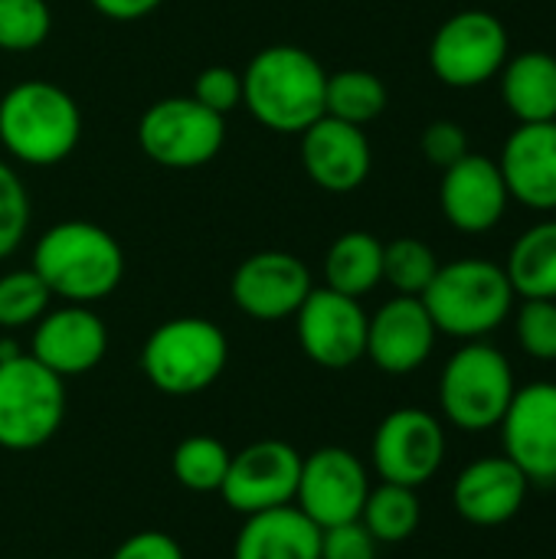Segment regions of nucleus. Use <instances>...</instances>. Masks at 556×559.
Here are the masks:
<instances>
[{
	"mask_svg": "<svg viewBox=\"0 0 556 559\" xmlns=\"http://www.w3.org/2000/svg\"><path fill=\"white\" fill-rule=\"evenodd\" d=\"M29 269L46 282L52 298L66 305H95L121 285L125 249L98 223L62 219L36 239Z\"/></svg>",
	"mask_w": 556,
	"mask_h": 559,
	"instance_id": "obj_1",
	"label": "nucleus"
},
{
	"mask_svg": "<svg viewBox=\"0 0 556 559\" xmlns=\"http://www.w3.org/2000/svg\"><path fill=\"white\" fill-rule=\"evenodd\" d=\"M328 72L315 52L279 43L259 49L242 69V105L275 134H301L324 115Z\"/></svg>",
	"mask_w": 556,
	"mask_h": 559,
	"instance_id": "obj_2",
	"label": "nucleus"
},
{
	"mask_svg": "<svg viewBox=\"0 0 556 559\" xmlns=\"http://www.w3.org/2000/svg\"><path fill=\"white\" fill-rule=\"evenodd\" d=\"M82 141L75 98L46 79H26L0 98V147L23 167H56Z\"/></svg>",
	"mask_w": 556,
	"mask_h": 559,
	"instance_id": "obj_3",
	"label": "nucleus"
},
{
	"mask_svg": "<svg viewBox=\"0 0 556 559\" xmlns=\"http://www.w3.org/2000/svg\"><path fill=\"white\" fill-rule=\"evenodd\" d=\"M514 298L505 265L475 255L439 265L423 292L436 331L456 341H485L495 334L511 318Z\"/></svg>",
	"mask_w": 556,
	"mask_h": 559,
	"instance_id": "obj_4",
	"label": "nucleus"
},
{
	"mask_svg": "<svg viewBox=\"0 0 556 559\" xmlns=\"http://www.w3.org/2000/svg\"><path fill=\"white\" fill-rule=\"evenodd\" d=\"M229 364V341L210 318L184 314L157 324L141 347L144 380L167 396L210 390Z\"/></svg>",
	"mask_w": 556,
	"mask_h": 559,
	"instance_id": "obj_5",
	"label": "nucleus"
},
{
	"mask_svg": "<svg viewBox=\"0 0 556 559\" xmlns=\"http://www.w3.org/2000/svg\"><path fill=\"white\" fill-rule=\"evenodd\" d=\"M511 360L488 341H465L442 367L439 409L462 432H488L514 400Z\"/></svg>",
	"mask_w": 556,
	"mask_h": 559,
	"instance_id": "obj_6",
	"label": "nucleus"
},
{
	"mask_svg": "<svg viewBox=\"0 0 556 559\" xmlns=\"http://www.w3.org/2000/svg\"><path fill=\"white\" fill-rule=\"evenodd\" d=\"M66 419V380L26 350L0 360V449H43Z\"/></svg>",
	"mask_w": 556,
	"mask_h": 559,
	"instance_id": "obj_7",
	"label": "nucleus"
},
{
	"mask_svg": "<svg viewBox=\"0 0 556 559\" xmlns=\"http://www.w3.org/2000/svg\"><path fill=\"white\" fill-rule=\"evenodd\" d=\"M226 141V118L193 95L157 98L138 121V144L147 160L167 170H197L210 164Z\"/></svg>",
	"mask_w": 556,
	"mask_h": 559,
	"instance_id": "obj_8",
	"label": "nucleus"
},
{
	"mask_svg": "<svg viewBox=\"0 0 556 559\" xmlns=\"http://www.w3.org/2000/svg\"><path fill=\"white\" fill-rule=\"evenodd\" d=\"M511 39L505 23L488 10L452 13L429 43V66L449 88H478L505 69Z\"/></svg>",
	"mask_w": 556,
	"mask_h": 559,
	"instance_id": "obj_9",
	"label": "nucleus"
},
{
	"mask_svg": "<svg viewBox=\"0 0 556 559\" xmlns=\"http://www.w3.org/2000/svg\"><path fill=\"white\" fill-rule=\"evenodd\" d=\"M446 452L449 442L442 419L416 406L387 413L370 442V462L380 481L403 488L429 485L439 475Z\"/></svg>",
	"mask_w": 556,
	"mask_h": 559,
	"instance_id": "obj_10",
	"label": "nucleus"
},
{
	"mask_svg": "<svg viewBox=\"0 0 556 559\" xmlns=\"http://www.w3.org/2000/svg\"><path fill=\"white\" fill-rule=\"evenodd\" d=\"M367 495H370V472L364 459H357L351 449L324 445L315 449L311 455H301L295 508L321 531L360 521Z\"/></svg>",
	"mask_w": 556,
	"mask_h": 559,
	"instance_id": "obj_11",
	"label": "nucleus"
},
{
	"mask_svg": "<svg viewBox=\"0 0 556 559\" xmlns=\"http://www.w3.org/2000/svg\"><path fill=\"white\" fill-rule=\"evenodd\" d=\"M367 321L360 298L334 288H311L295 314V331L305 357L324 370H347L367 354Z\"/></svg>",
	"mask_w": 556,
	"mask_h": 559,
	"instance_id": "obj_12",
	"label": "nucleus"
},
{
	"mask_svg": "<svg viewBox=\"0 0 556 559\" xmlns=\"http://www.w3.org/2000/svg\"><path fill=\"white\" fill-rule=\"evenodd\" d=\"M301 472V452L282 439H259L229 459L220 498L229 511L249 518L259 511L295 504Z\"/></svg>",
	"mask_w": 556,
	"mask_h": 559,
	"instance_id": "obj_13",
	"label": "nucleus"
},
{
	"mask_svg": "<svg viewBox=\"0 0 556 559\" xmlns=\"http://www.w3.org/2000/svg\"><path fill=\"white\" fill-rule=\"evenodd\" d=\"M315 278L311 269L282 249L252 252L242 259L229 278V298L233 305L252 318V321H288L298 314L305 298L311 295Z\"/></svg>",
	"mask_w": 556,
	"mask_h": 559,
	"instance_id": "obj_14",
	"label": "nucleus"
},
{
	"mask_svg": "<svg viewBox=\"0 0 556 559\" xmlns=\"http://www.w3.org/2000/svg\"><path fill=\"white\" fill-rule=\"evenodd\" d=\"M498 429L501 455L511 459L531 485H556V383L541 380L518 386Z\"/></svg>",
	"mask_w": 556,
	"mask_h": 559,
	"instance_id": "obj_15",
	"label": "nucleus"
},
{
	"mask_svg": "<svg viewBox=\"0 0 556 559\" xmlns=\"http://www.w3.org/2000/svg\"><path fill=\"white\" fill-rule=\"evenodd\" d=\"M56 377H82L95 370L108 354V328L92 311V305H59L49 308L33 324V341L26 350Z\"/></svg>",
	"mask_w": 556,
	"mask_h": 559,
	"instance_id": "obj_16",
	"label": "nucleus"
},
{
	"mask_svg": "<svg viewBox=\"0 0 556 559\" xmlns=\"http://www.w3.org/2000/svg\"><path fill=\"white\" fill-rule=\"evenodd\" d=\"M301 167L318 190L354 193L367 183L374 147L364 128L321 115L301 134Z\"/></svg>",
	"mask_w": 556,
	"mask_h": 559,
	"instance_id": "obj_17",
	"label": "nucleus"
},
{
	"mask_svg": "<svg viewBox=\"0 0 556 559\" xmlns=\"http://www.w3.org/2000/svg\"><path fill=\"white\" fill-rule=\"evenodd\" d=\"M436 324L423 298L393 295L367 321V354L370 364L390 377L416 373L436 350Z\"/></svg>",
	"mask_w": 556,
	"mask_h": 559,
	"instance_id": "obj_18",
	"label": "nucleus"
},
{
	"mask_svg": "<svg viewBox=\"0 0 556 559\" xmlns=\"http://www.w3.org/2000/svg\"><path fill=\"white\" fill-rule=\"evenodd\" d=\"M511 193L498 170V160L485 154H465L452 167L442 170L439 183V206L452 229L478 236L492 233L508 213Z\"/></svg>",
	"mask_w": 556,
	"mask_h": 559,
	"instance_id": "obj_19",
	"label": "nucleus"
},
{
	"mask_svg": "<svg viewBox=\"0 0 556 559\" xmlns=\"http://www.w3.org/2000/svg\"><path fill=\"white\" fill-rule=\"evenodd\" d=\"M528 491L531 481L511 459L485 455L452 481V508L472 527H501L521 514Z\"/></svg>",
	"mask_w": 556,
	"mask_h": 559,
	"instance_id": "obj_20",
	"label": "nucleus"
},
{
	"mask_svg": "<svg viewBox=\"0 0 556 559\" xmlns=\"http://www.w3.org/2000/svg\"><path fill=\"white\" fill-rule=\"evenodd\" d=\"M511 200L528 210H556V121L518 124L498 157Z\"/></svg>",
	"mask_w": 556,
	"mask_h": 559,
	"instance_id": "obj_21",
	"label": "nucleus"
},
{
	"mask_svg": "<svg viewBox=\"0 0 556 559\" xmlns=\"http://www.w3.org/2000/svg\"><path fill=\"white\" fill-rule=\"evenodd\" d=\"M233 559H321V527L295 504L249 514L236 534Z\"/></svg>",
	"mask_w": 556,
	"mask_h": 559,
	"instance_id": "obj_22",
	"label": "nucleus"
},
{
	"mask_svg": "<svg viewBox=\"0 0 556 559\" xmlns=\"http://www.w3.org/2000/svg\"><path fill=\"white\" fill-rule=\"evenodd\" d=\"M501 75V102L518 118V124L556 121V56L544 49H528L508 56Z\"/></svg>",
	"mask_w": 556,
	"mask_h": 559,
	"instance_id": "obj_23",
	"label": "nucleus"
},
{
	"mask_svg": "<svg viewBox=\"0 0 556 559\" xmlns=\"http://www.w3.org/2000/svg\"><path fill=\"white\" fill-rule=\"evenodd\" d=\"M505 272L518 298L556 301V219H541L514 239Z\"/></svg>",
	"mask_w": 556,
	"mask_h": 559,
	"instance_id": "obj_24",
	"label": "nucleus"
},
{
	"mask_svg": "<svg viewBox=\"0 0 556 559\" xmlns=\"http://www.w3.org/2000/svg\"><path fill=\"white\" fill-rule=\"evenodd\" d=\"M380 282H383V242L374 233L351 229L331 242V249L324 255V285L328 288L351 295V298H364Z\"/></svg>",
	"mask_w": 556,
	"mask_h": 559,
	"instance_id": "obj_25",
	"label": "nucleus"
},
{
	"mask_svg": "<svg viewBox=\"0 0 556 559\" xmlns=\"http://www.w3.org/2000/svg\"><path fill=\"white\" fill-rule=\"evenodd\" d=\"M387 85L380 75H374L370 69H341V72H328V85H324V115L341 118L347 124H370L387 111Z\"/></svg>",
	"mask_w": 556,
	"mask_h": 559,
	"instance_id": "obj_26",
	"label": "nucleus"
},
{
	"mask_svg": "<svg viewBox=\"0 0 556 559\" xmlns=\"http://www.w3.org/2000/svg\"><path fill=\"white\" fill-rule=\"evenodd\" d=\"M419 521H423V504L416 488L387 485V481L370 488L360 511V524L370 531L377 544H406L419 531Z\"/></svg>",
	"mask_w": 556,
	"mask_h": 559,
	"instance_id": "obj_27",
	"label": "nucleus"
},
{
	"mask_svg": "<svg viewBox=\"0 0 556 559\" xmlns=\"http://www.w3.org/2000/svg\"><path fill=\"white\" fill-rule=\"evenodd\" d=\"M233 452L213 436H187L170 455V472L180 488L193 495H220Z\"/></svg>",
	"mask_w": 556,
	"mask_h": 559,
	"instance_id": "obj_28",
	"label": "nucleus"
},
{
	"mask_svg": "<svg viewBox=\"0 0 556 559\" xmlns=\"http://www.w3.org/2000/svg\"><path fill=\"white\" fill-rule=\"evenodd\" d=\"M439 265L442 262L436 259L433 246L416 236H400L393 242H383V282L397 295L423 298Z\"/></svg>",
	"mask_w": 556,
	"mask_h": 559,
	"instance_id": "obj_29",
	"label": "nucleus"
},
{
	"mask_svg": "<svg viewBox=\"0 0 556 559\" xmlns=\"http://www.w3.org/2000/svg\"><path fill=\"white\" fill-rule=\"evenodd\" d=\"M52 308V292L33 269H13L0 275V328H33Z\"/></svg>",
	"mask_w": 556,
	"mask_h": 559,
	"instance_id": "obj_30",
	"label": "nucleus"
},
{
	"mask_svg": "<svg viewBox=\"0 0 556 559\" xmlns=\"http://www.w3.org/2000/svg\"><path fill=\"white\" fill-rule=\"evenodd\" d=\"M52 10L46 0H0V49L29 52L46 43Z\"/></svg>",
	"mask_w": 556,
	"mask_h": 559,
	"instance_id": "obj_31",
	"label": "nucleus"
},
{
	"mask_svg": "<svg viewBox=\"0 0 556 559\" xmlns=\"http://www.w3.org/2000/svg\"><path fill=\"white\" fill-rule=\"evenodd\" d=\"M29 233V193L13 170L0 157V259L13 255Z\"/></svg>",
	"mask_w": 556,
	"mask_h": 559,
	"instance_id": "obj_32",
	"label": "nucleus"
},
{
	"mask_svg": "<svg viewBox=\"0 0 556 559\" xmlns=\"http://www.w3.org/2000/svg\"><path fill=\"white\" fill-rule=\"evenodd\" d=\"M518 344L531 360L554 364L556 360V301L528 298L514 314Z\"/></svg>",
	"mask_w": 556,
	"mask_h": 559,
	"instance_id": "obj_33",
	"label": "nucleus"
},
{
	"mask_svg": "<svg viewBox=\"0 0 556 559\" xmlns=\"http://www.w3.org/2000/svg\"><path fill=\"white\" fill-rule=\"evenodd\" d=\"M193 98L226 118L242 105V72L229 66H206L193 82Z\"/></svg>",
	"mask_w": 556,
	"mask_h": 559,
	"instance_id": "obj_34",
	"label": "nucleus"
},
{
	"mask_svg": "<svg viewBox=\"0 0 556 559\" xmlns=\"http://www.w3.org/2000/svg\"><path fill=\"white\" fill-rule=\"evenodd\" d=\"M419 147H423V157L433 164V167H452L456 160H462L469 154V134L459 121H433L426 124L423 138H419Z\"/></svg>",
	"mask_w": 556,
	"mask_h": 559,
	"instance_id": "obj_35",
	"label": "nucleus"
},
{
	"mask_svg": "<svg viewBox=\"0 0 556 559\" xmlns=\"http://www.w3.org/2000/svg\"><path fill=\"white\" fill-rule=\"evenodd\" d=\"M377 547L360 521L321 531V559H377Z\"/></svg>",
	"mask_w": 556,
	"mask_h": 559,
	"instance_id": "obj_36",
	"label": "nucleus"
},
{
	"mask_svg": "<svg viewBox=\"0 0 556 559\" xmlns=\"http://www.w3.org/2000/svg\"><path fill=\"white\" fill-rule=\"evenodd\" d=\"M108 559H187L184 547L164 531H138L125 537Z\"/></svg>",
	"mask_w": 556,
	"mask_h": 559,
	"instance_id": "obj_37",
	"label": "nucleus"
},
{
	"mask_svg": "<svg viewBox=\"0 0 556 559\" xmlns=\"http://www.w3.org/2000/svg\"><path fill=\"white\" fill-rule=\"evenodd\" d=\"M102 16L128 23V20H141L147 13H154L164 0H88Z\"/></svg>",
	"mask_w": 556,
	"mask_h": 559,
	"instance_id": "obj_38",
	"label": "nucleus"
},
{
	"mask_svg": "<svg viewBox=\"0 0 556 559\" xmlns=\"http://www.w3.org/2000/svg\"><path fill=\"white\" fill-rule=\"evenodd\" d=\"M16 354H23L13 341H0V360H10V357H16Z\"/></svg>",
	"mask_w": 556,
	"mask_h": 559,
	"instance_id": "obj_39",
	"label": "nucleus"
}]
</instances>
